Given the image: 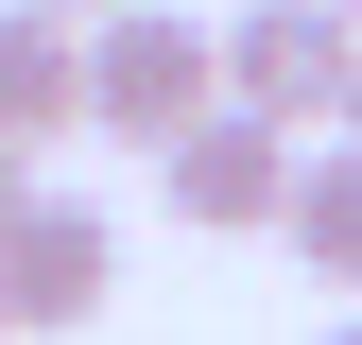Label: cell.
I'll list each match as a JSON object with an SVG mask.
<instances>
[{"mask_svg": "<svg viewBox=\"0 0 362 345\" xmlns=\"http://www.w3.org/2000/svg\"><path fill=\"white\" fill-rule=\"evenodd\" d=\"M86 121L104 139H139V156H173L190 121H224V35H190V18H86Z\"/></svg>", "mask_w": 362, "mask_h": 345, "instance_id": "cell-1", "label": "cell"}, {"mask_svg": "<svg viewBox=\"0 0 362 345\" xmlns=\"http://www.w3.org/2000/svg\"><path fill=\"white\" fill-rule=\"evenodd\" d=\"M224 104H259L276 139L345 121L362 104V18L345 0H242V18H224Z\"/></svg>", "mask_w": 362, "mask_h": 345, "instance_id": "cell-2", "label": "cell"}, {"mask_svg": "<svg viewBox=\"0 0 362 345\" xmlns=\"http://www.w3.org/2000/svg\"><path fill=\"white\" fill-rule=\"evenodd\" d=\"M156 190H173V225H293V190H310V139H276L259 104H224V121H190V139L156 156Z\"/></svg>", "mask_w": 362, "mask_h": 345, "instance_id": "cell-3", "label": "cell"}, {"mask_svg": "<svg viewBox=\"0 0 362 345\" xmlns=\"http://www.w3.org/2000/svg\"><path fill=\"white\" fill-rule=\"evenodd\" d=\"M121 293V225L86 190H35L18 225H0V328H86Z\"/></svg>", "mask_w": 362, "mask_h": 345, "instance_id": "cell-4", "label": "cell"}, {"mask_svg": "<svg viewBox=\"0 0 362 345\" xmlns=\"http://www.w3.org/2000/svg\"><path fill=\"white\" fill-rule=\"evenodd\" d=\"M86 121V18H35V0H0V139H69Z\"/></svg>", "mask_w": 362, "mask_h": 345, "instance_id": "cell-5", "label": "cell"}, {"mask_svg": "<svg viewBox=\"0 0 362 345\" xmlns=\"http://www.w3.org/2000/svg\"><path fill=\"white\" fill-rule=\"evenodd\" d=\"M276 242H293L328 293H362V139H328V156H310V190H293V225H276Z\"/></svg>", "mask_w": 362, "mask_h": 345, "instance_id": "cell-6", "label": "cell"}, {"mask_svg": "<svg viewBox=\"0 0 362 345\" xmlns=\"http://www.w3.org/2000/svg\"><path fill=\"white\" fill-rule=\"evenodd\" d=\"M18 207H35V172H18V139H0V225H18Z\"/></svg>", "mask_w": 362, "mask_h": 345, "instance_id": "cell-7", "label": "cell"}, {"mask_svg": "<svg viewBox=\"0 0 362 345\" xmlns=\"http://www.w3.org/2000/svg\"><path fill=\"white\" fill-rule=\"evenodd\" d=\"M35 18H121V0H35Z\"/></svg>", "mask_w": 362, "mask_h": 345, "instance_id": "cell-8", "label": "cell"}, {"mask_svg": "<svg viewBox=\"0 0 362 345\" xmlns=\"http://www.w3.org/2000/svg\"><path fill=\"white\" fill-rule=\"evenodd\" d=\"M310 345H362V311H328V328H310Z\"/></svg>", "mask_w": 362, "mask_h": 345, "instance_id": "cell-9", "label": "cell"}, {"mask_svg": "<svg viewBox=\"0 0 362 345\" xmlns=\"http://www.w3.org/2000/svg\"><path fill=\"white\" fill-rule=\"evenodd\" d=\"M345 139H362V104H345Z\"/></svg>", "mask_w": 362, "mask_h": 345, "instance_id": "cell-10", "label": "cell"}, {"mask_svg": "<svg viewBox=\"0 0 362 345\" xmlns=\"http://www.w3.org/2000/svg\"><path fill=\"white\" fill-rule=\"evenodd\" d=\"M345 18H362V0H345Z\"/></svg>", "mask_w": 362, "mask_h": 345, "instance_id": "cell-11", "label": "cell"}]
</instances>
